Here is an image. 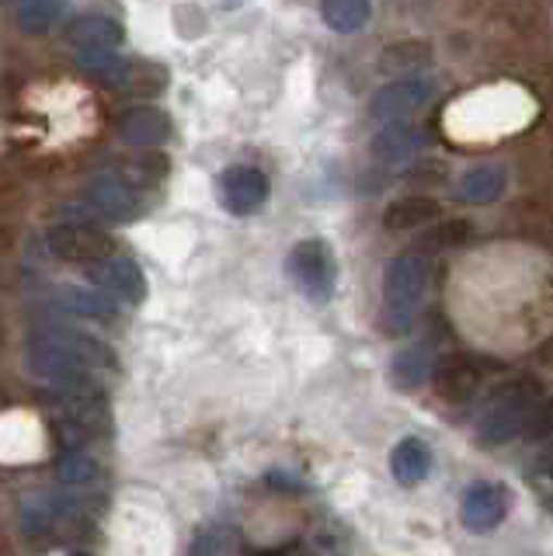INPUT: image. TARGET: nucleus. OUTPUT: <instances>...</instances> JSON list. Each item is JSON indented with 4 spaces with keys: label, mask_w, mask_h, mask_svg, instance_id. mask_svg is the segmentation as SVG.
I'll list each match as a JSON object with an SVG mask.
<instances>
[{
    "label": "nucleus",
    "mask_w": 553,
    "mask_h": 556,
    "mask_svg": "<svg viewBox=\"0 0 553 556\" xmlns=\"http://www.w3.org/2000/svg\"><path fill=\"white\" fill-rule=\"evenodd\" d=\"M540 404H543V382L536 376H515L508 382H501L477 421V439L488 448L515 442L518 434H526L529 417Z\"/></svg>",
    "instance_id": "obj_1"
},
{
    "label": "nucleus",
    "mask_w": 553,
    "mask_h": 556,
    "mask_svg": "<svg viewBox=\"0 0 553 556\" xmlns=\"http://www.w3.org/2000/svg\"><path fill=\"white\" fill-rule=\"evenodd\" d=\"M431 286V261L422 254H397L384 271V330L404 334L414 327L418 306Z\"/></svg>",
    "instance_id": "obj_2"
},
{
    "label": "nucleus",
    "mask_w": 553,
    "mask_h": 556,
    "mask_svg": "<svg viewBox=\"0 0 553 556\" xmlns=\"http://www.w3.org/2000/svg\"><path fill=\"white\" fill-rule=\"evenodd\" d=\"M25 365L32 376L46 382V387H74V382L95 379L88 365H84V358L66 344L60 327L32 330L28 348H25Z\"/></svg>",
    "instance_id": "obj_3"
},
{
    "label": "nucleus",
    "mask_w": 553,
    "mask_h": 556,
    "mask_svg": "<svg viewBox=\"0 0 553 556\" xmlns=\"http://www.w3.org/2000/svg\"><path fill=\"white\" fill-rule=\"evenodd\" d=\"M286 271L310 303H321V306L331 303L335 282H338V265H335L331 248H327L324 240L297 243L286 257Z\"/></svg>",
    "instance_id": "obj_4"
},
{
    "label": "nucleus",
    "mask_w": 553,
    "mask_h": 556,
    "mask_svg": "<svg viewBox=\"0 0 553 556\" xmlns=\"http://www.w3.org/2000/svg\"><path fill=\"white\" fill-rule=\"evenodd\" d=\"M46 251L66 261V265H101L115 254V243L109 233H101L98 226L91 223H80V219H63L53 223L46 230Z\"/></svg>",
    "instance_id": "obj_5"
},
{
    "label": "nucleus",
    "mask_w": 553,
    "mask_h": 556,
    "mask_svg": "<svg viewBox=\"0 0 553 556\" xmlns=\"http://www.w3.org/2000/svg\"><path fill=\"white\" fill-rule=\"evenodd\" d=\"M436 80L431 77H407V80H387L369 98V118L379 126H393V122H411L414 112L428 109L436 101Z\"/></svg>",
    "instance_id": "obj_6"
},
{
    "label": "nucleus",
    "mask_w": 553,
    "mask_h": 556,
    "mask_svg": "<svg viewBox=\"0 0 553 556\" xmlns=\"http://www.w3.org/2000/svg\"><path fill=\"white\" fill-rule=\"evenodd\" d=\"M84 202L95 216H101L105 223H133L136 213H140V199H136L133 185L115 170H101L84 188Z\"/></svg>",
    "instance_id": "obj_7"
},
{
    "label": "nucleus",
    "mask_w": 553,
    "mask_h": 556,
    "mask_svg": "<svg viewBox=\"0 0 553 556\" xmlns=\"http://www.w3.org/2000/svg\"><path fill=\"white\" fill-rule=\"evenodd\" d=\"M272 195V185L265 178V170L237 164L219 174V205L227 208L230 216H251L257 213Z\"/></svg>",
    "instance_id": "obj_8"
},
{
    "label": "nucleus",
    "mask_w": 553,
    "mask_h": 556,
    "mask_svg": "<svg viewBox=\"0 0 553 556\" xmlns=\"http://www.w3.org/2000/svg\"><path fill=\"white\" fill-rule=\"evenodd\" d=\"M483 376H488V369L474 355H442L436 376H431V387L445 404H470L483 387Z\"/></svg>",
    "instance_id": "obj_9"
},
{
    "label": "nucleus",
    "mask_w": 553,
    "mask_h": 556,
    "mask_svg": "<svg viewBox=\"0 0 553 556\" xmlns=\"http://www.w3.org/2000/svg\"><path fill=\"white\" fill-rule=\"evenodd\" d=\"M505 515H508V491L501 483L477 480V483L466 486L463 504H460V518L470 532L488 535L501 526V521H505Z\"/></svg>",
    "instance_id": "obj_10"
},
{
    "label": "nucleus",
    "mask_w": 553,
    "mask_h": 556,
    "mask_svg": "<svg viewBox=\"0 0 553 556\" xmlns=\"http://www.w3.org/2000/svg\"><path fill=\"white\" fill-rule=\"evenodd\" d=\"M91 271V282L95 289L109 292L112 300H123L129 306H140L147 300V275L143 268L136 265L133 257H123V254H112L109 261H101V265L88 268Z\"/></svg>",
    "instance_id": "obj_11"
},
{
    "label": "nucleus",
    "mask_w": 553,
    "mask_h": 556,
    "mask_svg": "<svg viewBox=\"0 0 553 556\" xmlns=\"http://www.w3.org/2000/svg\"><path fill=\"white\" fill-rule=\"evenodd\" d=\"M71 511H74L71 497L53 491H32L18 501V529L28 539H46L63 526V518Z\"/></svg>",
    "instance_id": "obj_12"
},
{
    "label": "nucleus",
    "mask_w": 553,
    "mask_h": 556,
    "mask_svg": "<svg viewBox=\"0 0 553 556\" xmlns=\"http://www.w3.org/2000/svg\"><path fill=\"white\" fill-rule=\"evenodd\" d=\"M118 136L136 150H158L171 139V118L158 104H133L118 118Z\"/></svg>",
    "instance_id": "obj_13"
},
{
    "label": "nucleus",
    "mask_w": 553,
    "mask_h": 556,
    "mask_svg": "<svg viewBox=\"0 0 553 556\" xmlns=\"http://www.w3.org/2000/svg\"><path fill=\"white\" fill-rule=\"evenodd\" d=\"M126 39V28L118 17L105 11L80 14L66 25V42L74 46V52H95V49H118Z\"/></svg>",
    "instance_id": "obj_14"
},
{
    "label": "nucleus",
    "mask_w": 553,
    "mask_h": 556,
    "mask_svg": "<svg viewBox=\"0 0 553 556\" xmlns=\"http://www.w3.org/2000/svg\"><path fill=\"white\" fill-rule=\"evenodd\" d=\"M508 188V174L501 164H477L470 170L460 174L456 181V199L463 205H491L505 195Z\"/></svg>",
    "instance_id": "obj_15"
},
{
    "label": "nucleus",
    "mask_w": 553,
    "mask_h": 556,
    "mask_svg": "<svg viewBox=\"0 0 553 556\" xmlns=\"http://www.w3.org/2000/svg\"><path fill=\"white\" fill-rule=\"evenodd\" d=\"M442 219V205L431 195H404L393 199L384 213V226L390 233H407V230H428L431 223Z\"/></svg>",
    "instance_id": "obj_16"
},
{
    "label": "nucleus",
    "mask_w": 553,
    "mask_h": 556,
    "mask_svg": "<svg viewBox=\"0 0 553 556\" xmlns=\"http://www.w3.org/2000/svg\"><path fill=\"white\" fill-rule=\"evenodd\" d=\"M425 132L414 126V122H393V126H379V132L373 136V156L384 164H401L407 156H414L422 150Z\"/></svg>",
    "instance_id": "obj_17"
},
{
    "label": "nucleus",
    "mask_w": 553,
    "mask_h": 556,
    "mask_svg": "<svg viewBox=\"0 0 553 556\" xmlns=\"http://www.w3.org/2000/svg\"><path fill=\"white\" fill-rule=\"evenodd\" d=\"M436 60V52H431L428 42L422 39H401L384 49V56H379V70H384L387 77H397V80H407V77H422V70L431 66Z\"/></svg>",
    "instance_id": "obj_18"
},
{
    "label": "nucleus",
    "mask_w": 553,
    "mask_h": 556,
    "mask_svg": "<svg viewBox=\"0 0 553 556\" xmlns=\"http://www.w3.org/2000/svg\"><path fill=\"white\" fill-rule=\"evenodd\" d=\"M436 365H439V358H436V352H431V344H411L393 358L390 376H393L397 387L411 393V390L425 387V382L436 376Z\"/></svg>",
    "instance_id": "obj_19"
},
{
    "label": "nucleus",
    "mask_w": 553,
    "mask_h": 556,
    "mask_svg": "<svg viewBox=\"0 0 553 556\" xmlns=\"http://www.w3.org/2000/svg\"><path fill=\"white\" fill-rule=\"evenodd\" d=\"M474 223L466 219H439L431 223L428 230H422V237L414 240V254L422 257H431V254H442V251H456V248H466V243L474 240Z\"/></svg>",
    "instance_id": "obj_20"
},
{
    "label": "nucleus",
    "mask_w": 553,
    "mask_h": 556,
    "mask_svg": "<svg viewBox=\"0 0 553 556\" xmlns=\"http://www.w3.org/2000/svg\"><path fill=\"white\" fill-rule=\"evenodd\" d=\"M390 469H393L397 483H404V486L422 483L431 473V448H428V442H422V439L397 442L393 452H390Z\"/></svg>",
    "instance_id": "obj_21"
},
{
    "label": "nucleus",
    "mask_w": 553,
    "mask_h": 556,
    "mask_svg": "<svg viewBox=\"0 0 553 556\" xmlns=\"http://www.w3.org/2000/svg\"><path fill=\"white\" fill-rule=\"evenodd\" d=\"M60 306L77 313V317L91 320H112L115 317V300L101 289H80V286H63L60 289Z\"/></svg>",
    "instance_id": "obj_22"
},
{
    "label": "nucleus",
    "mask_w": 553,
    "mask_h": 556,
    "mask_svg": "<svg viewBox=\"0 0 553 556\" xmlns=\"http://www.w3.org/2000/svg\"><path fill=\"white\" fill-rule=\"evenodd\" d=\"M321 17L331 31L355 35L369 25L373 4H366V0H327V4H321Z\"/></svg>",
    "instance_id": "obj_23"
},
{
    "label": "nucleus",
    "mask_w": 553,
    "mask_h": 556,
    "mask_svg": "<svg viewBox=\"0 0 553 556\" xmlns=\"http://www.w3.org/2000/svg\"><path fill=\"white\" fill-rule=\"evenodd\" d=\"M63 11H66L63 4H49V0H25V4L14 8V25L25 35H46V31H53Z\"/></svg>",
    "instance_id": "obj_24"
},
{
    "label": "nucleus",
    "mask_w": 553,
    "mask_h": 556,
    "mask_svg": "<svg viewBox=\"0 0 553 556\" xmlns=\"http://www.w3.org/2000/svg\"><path fill=\"white\" fill-rule=\"evenodd\" d=\"M56 477L66 486H91L101 477V466L84 448L80 452H63L60 463H56Z\"/></svg>",
    "instance_id": "obj_25"
},
{
    "label": "nucleus",
    "mask_w": 553,
    "mask_h": 556,
    "mask_svg": "<svg viewBox=\"0 0 553 556\" xmlns=\"http://www.w3.org/2000/svg\"><path fill=\"white\" fill-rule=\"evenodd\" d=\"M164 87H167V74H164L158 63H133L129 84H126L129 94H136V98H153V94H161Z\"/></svg>",
    "instance_id": "obj_26"
},
{
    "label": "nucleus",
    "mask_w": 553,
    "mask_h": 556,
    "mask_svg": "<svg viewBox=\"0 0 553 556\" xmlns=\"http://www.w3.org/2000/svg\"><path fill=\"white\" fill-rule=\"evenodd\" d=\"M526 439L529 442H546V439H553V396L543 400V404L532 410L529 425H526Z\"/></svg>",
    "instance_id": "obj_27"
},
{
    "label": "nucleus",
    "mask_w": 553,
    "mask_h": 556,
    "mask_svg": "<svg viewBox=\"0 0 553 556\" xmlns=\"http://www.w3.org/2000/svg\"><path fill=\"white\" fill-rule=\"evenodd\" d=\"M223 549H227V539H223L216 529H205L192 543V556H223Z\"/></svg>",
    "instance_id": "obj_28"
},
{
    "label": "nucleus",
    "mask_w": 553,
    "mask_h": 556,
    "mask_svg": "<svg viewBox=\"0 0 553 556\" xmlns=\"http://www.w3.org/2000/svg\"><path fill=\"white\" fill-rule=\"evenodd\" d=\"M532 473H536V477H543V480H553V439H550L540 452H536Z\"/></svg>",
    "instance_id": "obj_29"
},
{
    "label": "nucleus",
    "mask_w": 553,
    "mask_h": 556,
    "mask_svg": "<svg viewBox=\"0 0 553 556\" xmlns=\"http://www.w3.org/2000/svg\"><path fill=\"white\" fill-rule=\"evenodd\" d=\"M14 243H18V230L8 216H0V254H11Z\"/></svg>",
    "instance_id": "obj_30"
},
{
    "label": "nucleus",
    "mask_w": 553,
    "mask_h": 556,
    "mask_svg": "<svg viewBox=\"0 0 553 556\" xmlns=\"http://www.w3.org/2000/svg\"><path fill=\"white\" fill-rule=\"evenodd\" d=\"M268 483L279 486V491H300V483L292 477H286V473H268Z\"/></svg>",
    "instance_id": "obj_31"
},
{
    "label": "nucleus",
    "mask_w": 553,
    "mask_h": 556,
    "mask_svg": "<svg viewBox=\"0 0 553 556\" xmlns=\"http://www.w3.org/2000/svg\"><path fill=\"white\" fill-rule=\"evenodd\" d=\"M8 341V320H4V313H0V348H4Z\"/></svg>",
    "instance_id": "obj_32"
},
{
    "label": "nucleus",
    "mask_w": 553,
    "mask_h": 556,
    "mask_svg": "<svg viewBox=\"0 0 553 556\" xmlns=\"http://www.w3.org/2000/svg\"><path fill=\"white\" fill-rule=\"evenodd\" d=\"M71 556H91V553H84V549H77V553H71Z\"/></svg>",
    "instance_id": "obj_33"
}]
</instances>
